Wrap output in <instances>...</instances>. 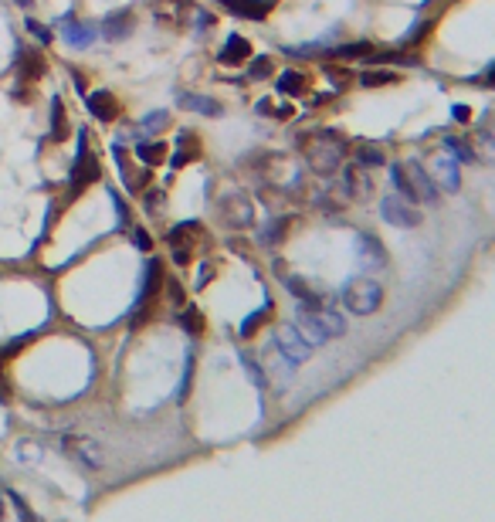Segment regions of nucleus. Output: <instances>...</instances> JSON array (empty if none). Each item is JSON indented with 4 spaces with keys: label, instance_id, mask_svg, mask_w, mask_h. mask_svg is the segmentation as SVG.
I'll return each instance as SVG.
<instances>
[{
    "label": "nucleus",
    "instance_id": "obj_1",
    "mask_svg": "<svg viewBox=\"0 0 495 522\" xmlns=\"http://www.w3.org/2000/svg\"><path fill=\"white\" fill-rule=\"evenodd\" d=\"M299 146H302V153H305V163L319 176L340 174L343 153H346V139L340 133H333V129H316V133L302 136Z\"/></svg>",
    "mask_w": 495,
    "mask_h": 522
},
{
    "label": "nucleus",
    "instance_id": "obj_2",
    "mask_svg": "<svg viewBox=\"0 0 495 522\" xmlns=\"http://www.w3.org/2000/svg\"><path fill=\"white\" fill-rule=\"evenodd\" d=\"M295 329L302 332L312 346H319V343L333 339V336H343L346 322H343V315H340V312L319 309V302H316V299H309V302H302V309H299V326H295Z\"/></svg>",
    "mask_w": 495,
    "mask_h": 522
},
{
    "label": "nucleus",
    "instance_id": "obj_3",
    "mask_svg": "<svg viewBox=\"0 0 495 522\" xmlns=\"http://www.w3.org/2000/svg\"><path fill=\"white\" fill-rule=\"evenodd\" d=\"M98 176H102V167H98V156L92 153V146H89V129L82 126V129H78V150H75V159H72V174H68V194H65V200H68V204L78 200V197L96 183Z\"/></svg>",
    "mask_w": 495,
    "mask_h": 522
},
{
    "label": "nucleus",
    "instance_id": "obj_4",
    "mask_svg": "<svg viewBox=\"0 0 495 522\" xmlns=\"http://www.w3.org/2000/svg\"><path fill=\"white\" fill-rule=\"evenodd\" d=\"M343 302H346V309H349V312H356V315H370V312L380 309L383 289L373 282V278H353V282H346Z\"/></svg>",
    "mask_w": 495,
    "mask_h": 522
},
{
    "label": "nucleus",
    "instance_id": "obj_5",
    "mask_svg": "<svg viewBox=\"0 0 495 522\" xmlns=\"http://www.w3.org/2000/svg\"><path fill=\"white\" fill-rule=\"evenodd\" d=\"M217 217L234 228V231H241L248 228L251 221H255V211H251V200H248L245 190H228V194L217 200Z\"/></svg>",
    "mask_w": 495,
    "mask_h": 522
},
{
    "label": "nucleus",
    "instance_id": "obj_6",
    "mask_svg": "<svg viewBox=\"0 0 495 522\" xmlns=\"http://www.w3.org/2000/svg\"><path fill=\"white\" fill-rule=\"evenodd\" d=\"M58 34H61V41H65L68 48H92L98 41V24H92V20H75L72 14H65V18L58 20Z\"/></svg>",
    "mask_w": 495,
    "mask_h": 522
},
{
    "label": "nucleus",
    "instance_id": "obj_7",
    "mask_svg": "<svg viewBox=\"0 0 495 522\" xmlns=\"http://www.w3.org/2000/svg\"><path fill=\"white\" fill-rule=\"evenodd\" d=\"M380 214L387 224H394V228H418L420 224V211H414V204L411 200H404L400 194H390L380 200Z\"/></svg>",
    "mask_w": 495,
    "mask_h": 522
},
{
    "label": "nucleus",
    "instance_id": "obj_8",
    "mask_svg": "<svg viewBox=\"0 0 495 522\" xmlns=\"http://www.w3.org/2000/svg\"><path fill=\"white\" fill-rule=\"evenodd\" d=\"M85 109L92 112V119L105 122V126H112L115 119L122 116V102H119L109 89H96V92H89V96H85Z\"/></svg>",
    "mask_w": 495,
    "mask_h": 522
},
{
    "label": "nucleus",
    "instance_id": "obj_9",
    "mask_svg": "<svg viewBox=\"0 0 495 522\" xmlns=\"http://www.w3.org/2000/svg\"><path fill=\"white\" fill-rule=\"evenodd\" d=\"M404 174H407V183H411V190H414V200L418 204H438V187H435V180L431 174L420 167V163H404Z\"/></svg>",
    "mask_w": 495,
    "mask_h": 522
},
{
    "label": "nucleus",
    "instance_id": "obj_10",
    "mask_svg": "<svg viewBox=\"0 0 495 522\" xmlns=\"http://www.w3.org/2000/svg\"><path fill=\"white\" fill-rule=\"evenodd\" d=\"M14 75H18L24 85H34V81H41V78L48 75V61L41 55V48H24V51H20L18 61H14Z\"/></svg>",
    "mask_w": 495,
    "mask_h": 522
},
{
    "label": "nucleus",
    "instance_id": "obj_11",
    "mask_svg": "<svg viewBox=\"0 0 495 522\" xmlns=\"http://www.w3.org/2000/svg\"><path fill=\"white\" fill-rule=\"evenodd\" d=\"M136 27V14L129 11V7H122V11H109L105 18H102V24H98V34L105 41H126L129 34H133Z\"/></svg>",
    "mask_w": 495,
    "mask_h": 522
},
{
    "label": "nucleus",
    "instance_id": "obj_12",
    "mask_svg": "<svg viewBox=\"0 0 495 522\" xmlns=\"http://www.w3.org/2000/svg\"><path fill=\"white\" fill-rule=\"evenodd\" d=\"M431 180H435V187L455 194L458 187H461V167H458L455 156H444V153L435 156L431 159Z\"/></svg>",
    "mask_w": 495,
    "mask_h": 522
},
{
    "label": "nucleus",
    "instance_id": "obj_13",
    "mask_svg": "<svg viewBox=\"0 0 495 522\" xmlns=\"http://www.w3.org/2000/svg\"><path fill=\"white\" fill-rule=\"evenodd\" d=\"M278 349H282V356H285L288 363H302V360H309V353H312V343L295 326H285V329H278Z\"/></svg>",
    "mask_w": 495,
    "mask_h": 522
},
{
    "label": "nucleus",
    "instance_id": "obj_14",
    "mask_svg": "<svg viewBox=\"0 0 495 522\" xmlns=\"http://www.w3.org/2000/svg\"><path fill=\"white\" fill-rule=\"evenodd\" d=\"M163 282H167L163 261H160V258H150V261L143 265V278H139V302H153L156 292L163 289Z\"/></svg>",
    "mask_w": 495,
    "mask_h": 522
},
{
    "label": "nucleus",
    "instance_id": "obj_15",
    "mask_svg": "<svg viewBox=\"0 0 495 522\" xmlns=\"http://www.w3.org/2000/svg\"><path fill=\"white\" fill-rule=\"evenodd\" d=\"M217 4L241 20H265L271 11V0H217Z\"/></svg>",
    "mask_w": 495,
    "mask_h": 522
},
{
    "label": "nucleus",
    "instance_id": "obj_16",
    "mask_svg": "<svg viewBox=\"0 0 495 522\" xmlns=\"http://www.w3.org/2000/svg\"><path fill=\"white\" fill-rule=\"evenodd\" d=\"M176 102H180V109H187V112H200V116H224V105L217 102V98L210 96H197V92H176Z\"/></svg>",
    "mask_w": 495,
    "mask_h": 522
},
{
    "label": "nucleus",
    "instance_id": "obj_17",
    "mask_svg": "<svg viewBox=\"0 0 495 522\" xmlns=\"http://www.w3.org/2000/svg\"><path fill=\"white\" fill-rule=\"evenodd\" d=\"M248 58H251V41L241 38V34H228L224 48L217 51V61H221V65H228V68H234V65H245Z\"/></svg>",
    "mask_w": 495,
    "mask_h": 522
},
{
    "label": "nucleus",
    "instance_id": "obj_18",
    "mask_svg": "<svg viewBox=\"0 0 495 522\" xmlns=\"http://www.w3.org/2000/svg\"><path fill=\"white\" fill-rule=\"evenodd\" d=\"M133 156L143 163V167H160V163H167L170 150H167V143H163V139H136Z\"/></svg>",
    "mask_w": 495,
    "mask_h": 522
},
{
    "label": "nucleus",
    "instance_id": "obj_19",
    "mask_svg": "<svg viewBox=\"0 0 495 522\" xmlns=\"http://www.w3.org/2000/svg\"><path fill=\"white\" fill-rule=\"evenodd\" d=\"M68 136H72L68 109H65L61 96H55V98H51V119H48V139H51V143H65Z\"/></svg>",
    "mask_w": 495,
    "mask_h": 522
},
{
    "label": "nucleus",
    "instance_id": "obj_20",
    "mask_svg": "<svg viewBox=\"0 0 495 522\" xmlns=\"http://www.w3.org/2000/svg\"><path fill=\"white\" fill-rule=\"evenodd\" d=\"M343 194L353 200H366L373 194V183L363 176V167H346L343 170Z\"/></svg>",
    "mask_w": 495,
    "mask_h": 522
},
{
    "label": "nucleus",
    "instance_id": "obj_21",
    "mask_svg": "<svg viewBox=\"0 0 495 522\" xmlns=\"http://www.w3.org/2000/svg\"><path fill=\"white\" fill-rule=\"evenodd\" d=\"M200 156V143H197V136L193 133H180L176 136V150L170 153V167L173 170H180V167H187L191 159Z\"/></svg>",
    "mask_w": 495,
    "mask_h": 522
},
{
    "label": "nucleus",
    "instance_id": "obj_22",
    "mask_svg": "<svg viewBox=\"0 0 495 522\" xmlns=\"http://www.w3.org/2000/svg\"><path fill=\"white\" fill-rule=\"evenodd\" d=\"M356 248H360V258L366 265H373V268H383V265H387V252H383L377 234H360V237H356Z\"/></svg>",
    "mask_w": 495,
    "mask_h": 522
},
{
    "label": "nucleus",
    "instance_id": "obj_23",
    "mask_svg": "<svg viewBox=\"0 0 495 522\" xmlns=\"http://www.w3.org/2000/svg\"><path fill=\"white\" fill-rule=\"evenodd\" d=\"M278 92L288 98H302L305 92H309V75L305 72H299V68H288V72H282L278 75Z\"/></svg>",
    "mask_w": 495,
    "mask_h": 522
},
{
    "label": "nucleus",
    "instance_id": "obj_24",
    "mask_svg": "<svg viewBox=\"0 0 495 522\" xmlns=\"http://www.w3.org/2000/svg\"><path fill=\"white\" fill-rule=\"evenodd\" d=\"M353 156H356V167H383L387 163V156H383V150L377 146V143H366V139H360L356 146H353Z\"/></svg>",
    "mask_w": 495,
    "mask_h": 522
},
{
    "label": "nucleus",
    "instance_id": "obj_25",
    "mask_svg": "<svg viewBox=\"0 0 495 522\" xmlns=\"http://www.w3.org/2000/svg\"><path fill=\"white\" fill-rule=\"evenodd\" d=\"M167 126H170V112H167V109H156V112H146V116L139 119V126H136V129H139V136H143V133L156 136V133H163Z\"/></svg>",
    "mask_w": 495,
    "mask_h": 522
},
{
    "label": "nucleus",
    "instance_id": "obj_26",
    "mask_svg": "<svg viewBox=\"0 0 495 522\" xmlns=\"http://www.w3.org/2000/svg\"><path fill=\"white\" fill-rule=\"evenodd\" d=\"M444 150L455 156L458 163H475L478 159V153L472 150V143H465V139H458V136H448V139H444Z\"/></svg>",
    "mask_w": 495,
    "mask_h": 522
},
{
    "label": "nucleus",
    "instance_id": "obj_27",
    "mask_svg": "<svg viewBox=\"0 0 495 522\" xmlns=\"http://www.w3.org/2000/svg\"><path fill=\"white\" fill-rule=\"evenodd\" d=\"M288 217H275V221H268L265 228H262V244H278V241H285V231H288Z\"/></svg>",
    "mask_w": 495,
    "mask_h": 522
},
{
    "label": "nucleus",
    "instance_id": "obj_28",
    "mask_svg": "<svg viewBox=\"0 0 495 522\" xmlns=\"http://www.w3.org/2000/svg\"><path fill=\"white\" fill-rule=\"evenodd\" d=\"M24 31H27V34H31V38L38 41L41 48H48V44H51V41H55V31H51V27H48V24H41L38 18H24Z\"/></svg>",
    "mask_w": 495,
    "mask_h": 522
},
{
    "label": "nucleus",
    "instance_id": "obj_29",
    "mask_svg": "<svg viewBox=\"0 0 495 522\" xmlns=\"http://www.w3.org/2000/svg\"><path fill=\"white\" fill-rule=\"evenodd\" d=\"M282 282H285V289L299 299V302H309V299H316V292L309 289V282L299 278V275H282Z\"/></svg>",
    "mask_w": 495,
    "mask_h": 522
},
{
    "label": "nucleus",
    "instance_id": "obj_30",
    "mask_svg": "<svg viewBox=\"0 0 495 522\" xmlns=\"http://www.w3.org/2000/svg\"><path fill=\"white\" fill-rule=\"evenodd\" d=\"M275 72V61L268 58V55H262V58H248V78L251 81H262V78H268Z\"/></svg>",
    "mask_w": 495,
    "mask_h": 522
},
{
    "label": "nucleus",
    "instance_id": "obj_31",
    "mask_svg": "<svg viewBox=\"0 0 495 522\" xmlns=\"http://www.w3.org/2000/svg\"><path fill=\"white\" fill-rule=\"evenodd\" d=\"M109 200H112L115 207V217H119V228H129V221H133V211H129V204H126V197L115 190L112 183H109Z\"/></svg>",
    "mask_w": 495,
    "mask_h": 522
},
{
    "label": "nucleus",
    "instance_id": "obj_32",
    "mask_svg": "<svg viewBox=\"0 0 495 522\" xmlns=\"http://www.w3.org/2000/svg\"><path fill=\"white\" fill-rule=\"evenodd\" d=\"M143 207H146V214H160V207H163V200H167V187H146L143 190Z\"/></svg>",
    "mask_w": 495,
    "mask_h": 522
},
{
    "label": "nucleus",
    "instance_id": "obj_33",
    "mask_svg": "<svg viewBox=\"0 0 495 522\" xmlns=\"http://www.w3.org/2000/svg\"><path fill=\"white\" fill-rule=\"evenodd\" d=\"M180 326L187 329V332H193V336H200V329H204V315L197 309H184L180 312Z\"/></svg>",
    "mask_w": 495,
    "mask_h": 522
},
{
    "label": "nucleus",
    "instance_id": "obj_34",
    "mask_svg": "<svg viewBox=\"0 0 495 522\" xmlns=\"http://www.w3.org/2000/svg\"><path fill=\"white\" fill-rule=\"evenodd\" d=\"M129 241H133V248H139V252H150L153 248V237H150V231L146 228H139V224H129Z\"/></svg>",
    "mask_w": 495,
    "mask_h": 522
},
{
    "label": "nucleus",
    "instance_id": "obj_35",
    "mask_svg": "<svg viewBox=\"0 0 495 522\" xmlns=\"http://www.w3.org/2000/svg\"><path fill=\"white\" fill-rule=\"evenodd\" d=\"M360 81L366 85V89H377V85H390V81H397V75H394V72H366Z\"/></svg>",
    "mask_w": 495,
    "mask_h": 522
},
{
    "label": "nucleus",
    "instance_id": "obj_36",
    "mask_svg": "<svg viewBox=\"0 0 495 522\" xmlns=\"http://www.w3.org/2000/svg\"><path fill=\"white\" fill-rule=\"evenodd\" d=\"M265 315H268V306H265V309H258V312H251V315H248L245 322H241V336H251L255 329H258L262 322H265Z\"/></svg>",
    "mask_w": 495,
    "mask_h": 522
},
{
    "label": "nucleus",
    "instance_id": "obj_37",
    "mask_svg": "<svg viewBox=\"0 0 495 522\" xmlns=\"http://www.w3.org/2000/svg\"><path fill=\"white\" fill-rule=\"evenodd\" d=\"M370 51H373V44H346L336 55H340V58H356V55H370Z\"/></svg>",
    "mask_w": 495,
    "mask_h": 522
},
{
    "label": "nucleus",
    "instance_id": "obj_38",
    "mask_svg": "<svg viewBox=\"0 0 495 522\" xmlns=\"http://www.w3.org/2000/svg\"><path fill=\"white\" fill-rule=\"evenodd\" d=\"M72 85H75V92L82 98L89 96V75H85V72H78V68H72Z\"/></svg>",
    "mask_w": 495,
    "mask_h": 522
},
{
    "label": "nucleus",
    "instance_id": "obj_39",
    "mask_svg": "<svg viewBox=\"0 0 495 522\" xmlns=\"http://www.w3.org/2000/svg\"><path fill=\"white\" fill-rule=\"evenodd\" d=\"M191 258H193L191 248H173V265H180V268H184V265H191Z\"/></svg>",
    "mask_w": 495,
    "mask_h": 522
},
{
    "label": "nucleus",
    "instance_id": "obj_40",
    "mask_svg": "<svg viewBox=\"0 0 495 522\" xmlns=\"http://www.w3.org/2000/svg\"><path fill=\"white\" fill-rule=\"evenodd\" d=\"M455 119H458V122H468V119H472V112H468L465 105H458V109H455Z\"/></svg>",
    "mask_w": 495,
    "mask_h": 522
},
{
    "label": "nucleus",
    "instance_id": "obj_41",
    "mask_svg": "<svg viewBox=\"0 0 495 522\" xmlns=\"http://www.w3.org/2000/svg\"><path fill=\"white\" fill-rule=\"evenodd\" d=\"M482 81H485V85H495V65H492V68H485V75H482Z\"/></svg>",
    "mask_w": 495,
    "mask_h": 522
},
{
    "label": "nucleus",
    "instance_id": "obj_42",
    "mask_svg": "<svg viewBox=\"0 0 495 522\" xmlns=\"http://www.w3.org/2000/svg\"><path fill=\"white\" fill-rule=\"evenodd\" d=\"M14 4H18V7H24V11H31V7H34V0H14Z\"/></svg>",
    "mask_w": 495,
    "mask_h": 522
}]
</instances>
